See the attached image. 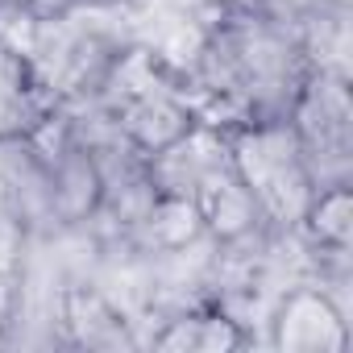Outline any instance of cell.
I'll return each mask as SVG.
<instances>
[{"mask_svg":"<svg viewBox=\"0 0 353 353\" xmlns=\"http://www.w3.org/2000/svg\"><path fill=\"white\" fill-rule=\"evenodd\" d=\"M183 71L200 100V117L221 129H237L250 121L287 117L312 67L295 21L216 9Z\"/></svg>","mask_w":353,"mask_h":353,"instance_id":"obj_1","label":"cell"},{"mask_svg":"<svg viewBox=\"0 0 353 353\" xmlns=\"http://www.w3.org/2000/svg\"><path fill=\"white\" fill-rule=\"evenodd\" d=\"M88 104L141 158L158 154L174 137H183L196 121H204L188 71L141 38H133L112 59L108 75L100 79Z\"/></svg>","mask_w":353,"mask_h":353,"instance_id":"obj_2","label":"cell"},{"mask_svg":"<svg viewBox=\"0 0 353 353\" xmlns=\"http://www.w3.org/2000/svg\"><path fill=\"white\" fill-rule=\"evenodd\" d=\"M229 162L237 183L258 208L270 237H295L307 204L316 200L312 170L291 137L287 117H266L229 129Z\"/></svg>","mask_w":353,"mask_h":353,"instance_id":"obj_3","label":"cell"},{"mask_svg":"<svg viewBox=\"0 0 353 353\" xmlns=\"http://www.w3.org/2000/svg\"><path fill=\"white\" fill-rule=\"evenodd\" d=\"M287 125L316 192L353 188V79L307 71L287 108Z\"/></svg>","mask_w":353,"mask_h":353,"instance_id":"obj_4","label":"cell"},{"mask_svg":"<svg viewBox=\"0 0 353 353\" xmlns=\"http://www.w3.org/2000/svg\"><path fill=\"white\" fill-rule=\"evenodd\" d=\"M266 345L279 353H349V303L316 279H291L266 307Z\"/></svg>","mask_w":353,"mask_h":353,"instance_id":"obj_5","label":"cell"},{"mask_svg":"<svg viewBox=\"0 0 353 353\" xmlns=\"http://www.w3.org/2000/svg\"><path fill=\"white\" fill-rule=\"evenodd\" d=\"M154 320H162V324L150 328L141 336V345H150L158 353H233V349L250 345V328L212 295L158 307Z\"/></svg>","mask_w":353,"mask_h":353,"instance_id":"obj_6","label":"cell"},{"mask_svg":"<svg viewBox=\"0 0 353 353\" xmlns=\"http://www.w3.org/2000/svg\"><path fill=\"white\" fill-rule=\"evenodd\" d=\"M59 108L63 104L54 88L42 79L30 50L17 38L0 34V141L38 133Z\"/></svg>","mask_w":353,"mask_h":353,"instance_id":"obj_7","label":"cell"},{"mask_svg":"<svg viewBox=\"0 0 353 353\" xmlns=\"http://www.w3.org/2000/svg\"><path fill=\"white\" fill-rule=\"evenodd\" d=\"M307 5H316V0H216V9H233V13H266V17H287V21H295Z\"/></svg>","mask_w":353,"mask_h":353,"instance_id":"obj_8","label":"cell"},{"mask_svg":"<svg viewBox=\"0 0 353 353\" xmlns=\"http://www.w3.org/2000/svg\"><path fill=\"white\" fill-rule=\"evenodd\" d=\"M79 5H92V0H26V13H30V21H50V17H63Z\"/></svg>","mask_w":353,"mask_h":353,"instance_id":"obj_9","label":"cell"},{"mask_svg":"<svg viewBox=\"0 0 353 353\" xmlns=\"http://www.w3.org/2000/svg\"><path fill=\"white\" fill-rule=\"evenodd\" d=\"M30 26V13H26V0H0V34L17 38L21 30Z\"/></svg>","mask_w":353,"mask_h":353,"instance_id":"obj_10","label":"cell"},{"mask_svg":"<svg viewBox=\"0 0 353 353\" xmlns=\"http://www.w3.org/2000/svg\"><path fill=\"white\" fill-rule=\"evenodd\" d=\"M92 5H112V9H133V5H141V0H92Z\"/></svg>","mask_w":353,"mask_h":353,"instance_id":"obj_11","label":"cell"},{"mask_svg":"<svg viewBox=\"0 0 353 353\" xmlns=\"http://www.w3.org/2000/svg\"><path fill=\"white\" fill-rule=\"evenodd\" d=\"M324 5H336V9H353V0H324Z\"/></svg>","mask_w":353,"mask_h":353,"instance_id":"obj_12","label":"cell"}]
</instances>
